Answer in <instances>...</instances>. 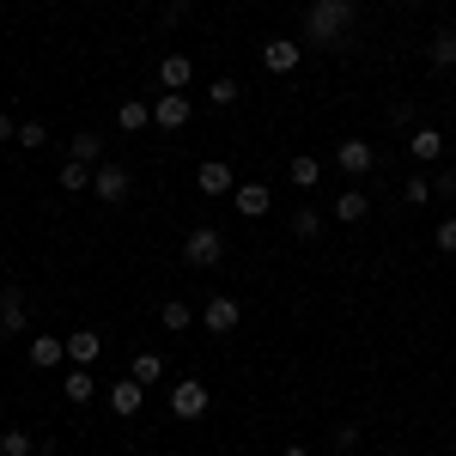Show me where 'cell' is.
I'll list each match as a JSON object with an SVG mask.
<instances>
[{
  "mask_svg": "<svg viewBox=\"0 0 456 456\" xmlns=\"http://www.w3.org/2000/svg\"><path fill=\"white\" fill-rule=\"evenodd\" d=\"M365 213H371V195H365V189H341V195H335V219H341V225H359Z\"/></svg>",
  "mask_w": 456,
  "mask_h": 456,
  "instance_id": "cell-18",
  "label": "cell"
},
{
  "mask_svg": "<svg viewBox=\"0 0 456 456\" xmlns=\"http://www.w3.org/2000/svg\"><path fill=\"white\" fill-rule=\"evenodd\" d=\"M61 189H68V195H86V189H92V165L68 159V165H61Z\"/></svg>",
  "mask_w": 456,
  "mask_h": 456,
  "instance_id": "cell-24",
  "label": "cell"
},
{
  "mask_svg": "<svg viewBox=\"0 0 456 456\" xmlns=\"http://www.w3.org/2000/svg\"><path fill=\"white\" fill-rule=\"evenodd\" d=\"M426 61H432L438 73H451L456 68V31H432L426 37Z\"/></svg>",
  "mask_w": 456,
  "mask_h": 456,
  "instance_id": "cell-19",
  "label": "cell"
},
{
  "mask_svg": "<svg viewBox=\"0 0 456 456\" xmlns=\"http://www.w3.org/2000/svg\"><path fill=\"white\" fill-rule=\"evenodd\" d=\"M128 189H134V176L122 171V165H98V171H92V195H98L104 208H122Z\"/></svg>",
  "mask_w": 456,
  "mask_h": 456,
  "instance_id": "cell-4",
  "label": "cell"
},
{
  "mask_svg": "<svg viewBox=\"0 0 456 456\" xmlns=\"http://www.w3.org/2000/svg\"><path fill=\"white\" fill-rule=\"evenodd\" d=\"M208 408H213V395H208V384H201V378L171 384V414H176V420H201Z\"/></svg>",
  "mask_w": 456,
  "mask_h": 456,
  "instance_id": "cell-3",
  "label": "cell"
},
{
  "mask_svg": "<svg viewBox=\"0 0 456 456\" xmlns=\"http://www.w3.org/2000/svg\"><path fill=\"white\" fill-rule=\"evenodd\" d=\"M68 159H79V165H92V171H98V165H104V134L79 128V134L68 141Z\"/></svg>",
  "mask_w": 456,
  "mask_h": 456,
  "instance_id": "cell-16",
  "label": "cell"
},
{
  "mask_svg": "<svg viewBox=\"0 0 456 456\" xmlns=\"http://www.w3.org/2000/svg\"><path fill=\"white\" fill-rule=\"evenodd\" d=\"M286 176H292V183H298V189L311 195L316 183H322V165H316L311 152H292V165H286Z\"/></svg>",
  "mask_w": 456,
  "mask_h": 456,
  "instance_id": "cell-22",
  "label": "cell"
},
{
  "mask_svg": "<svg viewBox=\"0 0 456 456\" xmlns=\"http://www.w3.org/2000/svg\"><path fill=\"white\" fill-rule=\"evenodd\" d=\"M219 256H225V238H219L213 225H189V232H183V262H189V268H213Z\"/></svg>",
  "mask_w": 456,
  "mask_h": 456,
  "instance_id": "cell-2",
  "label": "cell"
},
{
  "mask_svg": "<svg viewBox=\"0 0 456 456\" xmlns=\"http://www.w3.org/2000/svg\"><path fill=\"white\" fill-rule=\"evenodd\" d=\"M92 456H104V451H92Z\"/></svg>",
  "mask_w": 456,
  "mask_h": 456,
  "instance_id": "cell-35",
  "label": "cell"
},
{
  "mask_svg": "<svg viewBox=\"0 0 456 456\" xmlns=\"http://www.w3.org/2000/svg\"><path fill=\"white\" fill-rule=\"evenodd\" d=\"M201 322H208L213 335H232V329L244 322V311H238V298H225V292H213L208 305H201Z\"/></svg>",
  "mask_w": 456,
  "mask_h": 456,
  "instance_id": "cell-9",
  "label": "cell"
},
{
  "mask_svg": "<svg viewBox=\"0 0 456 456\" xmlns=\"http://www.w3.org/2000/svg\"><path fill=\"white\" fill-rule=\"evenodd\" d=\"M189 79H195V61H189V55H165V61H159V86H165V92H189Z\"/></svg>",
  "mask_w": 456,
  "mask_h": 456,
  "instance_id": "cell-14",
  "label": "cell"
},
{
  "mask_svg": "<svg viewBox=\"0 0 456 456\" xmlns=\"http://www.w3.org/2000/svg\"><path fill=\"white\" fill-rule=\"evenodd\" d=\"M195 189H201L208 201H219V195H232V189H238V176H232V165H225V159H208V165L195 171Z\"/></svg>",
  "mask_w": 456,
  "mask_h": 456,
  "instance_id": "cell-10",
  "label": "cell"
},
{
  "mask_svg": "<svg viewBox=\"0 0 456 456\" xmlns=\"http://www.w3.org/2000/svg\"><path fill=\"white\" fill-rule=\"evenodd\" d=\"M232 208L244 213V219H268L274 195H268V183H238V189H232Z\"/></svg>",
  "mask_w": 456,
  "mask_h": 456,
  "instance_id": "cell-11",
  "label": "cell"
},
{
  "mask_svg": "<svg viewBox=\"0 0 456 456\" xmlns=\"http://www.w3.org/2000/svg\"><path fill=\"white\" fill-rule=\"evenodd\" d=\"M353 25H359V0H311L305 6V37L316 49H347Z\"/></svg>",
  "mask_w": 456,
  "mask_h": 456,
  "instance_id": "cell-1",
  "label": "cell"
},
{
  "mask_svg": "<svg viewBox=\"0 0 456 456\" xmlns=\"http://www.w3.org/2000/svg\"><path fill=\"white\" fill-rule=\"evenodd\" d=\"M0 141H19V122L12 116H0Z\"/></svg>",
  "mask_w": 456,
  "mask_h": 456,
  "instance_id": "cell-32",
  "label": "cell"
},
{
  "mask_svg": "<svg viewBox=\"0 0 456 456\" xmlns=\"http://www.w3.org/2000/svg\"><path fill=\"white\" fill-rule=\"evenodd\" d=\"M298 55H305L298 37H262V68H268V73H292V68H298Z\"/></svg>",
  "mask_w": 456,
  "mask_h": 456,
  "instance_id": "cell-7",
  "label": "cell"
},
{
  "mask_svg": "<svg viewBox=\"0 0 456 456\" xmlns=\"http://www.w3.org/2000/svg\"><path fill=\"white\" fill-rule=\"evenodd\" d=\"M432 244L444 249V256H456V213H451V219H438V225H432Z\"/></svg>",
  "mask_w": 456,
  "mask_h": 456,
  "instance_id": "cell-30",
  "label": "cell"
},
{
  "mask_svg": "<svg viewBox=\"0 0 456 456\" xmlns=\"http://www.w3.org/2000/svg\"><path fill=\"white\" fill-rule=\"evenodd\" d=\"M98 353H104V335H98V329H68V359L73 365H92Z\"/></svg>",
  "mask_w": 456,
  "mask_h": 456,
  "instance_id": "cell-13",
  "label": "cell"
},
{
  "mask_svg": "<svg viewBox=\"0 0 456 456\" xmlns=\"http://www.w3.org/2000/svg\"><path fill=\"white\" fill-rule=\"evenodd\" d=\"M402 6H420V0H402Z\"/></svg>",
  "mask_w": 456,
  "mask_h": 456,
  "instance_id": "cell-34",
  "label": "cell"
},
{
  "mask_svg": "<svg viewBox=\"0 0 456 456\" xmlns=\"http://www.w3.org/2000/svg\"><path fill=\"white\" fill-rule=\"evenodd\" d=\"M128 378H134V384H165V359H159V353L146 347V353H134V365H128Z\"/></svg>",
  "mask_w": 456,
  "mask_h": 456,
  "instance_id": "cell-20",
  "label": "cell"
},
{
  "mask_svg": "<svg viewBox=\"0 0 456 456\" xmlns=\"http://www.w3.org/2000/svg\"><path fill=\"white\" fill-rule=\"evenodd\" d=\"M238 98H244V86H238V79H213V86H208V104L213 110H232Z\"/></svg>",
  "mask_w": 456,
  "mask_h": 456,
  "instance_id": "cell-25",
  "label": "cell"
},
{
  "mask_svg": "<svg viewBox=\"0 0 456 456\" xmlns=\"http://www.w3.org/2000/svg\"><path fill=\"white\" fill-rule=\"evenodd\" d=\"M116 128H122V134H141V128H152V104H141V98H122V104H116Z\"/></svg>",
  "mask_w": 456,
  "mask_h": 456,
  "instance_id": "cell-17",
  "label": "cell"
},
{
  "mask_svg": "<svg viewBox=\"0 0 456 456\" xmlns=\"http://www.w3.org/2000/svg\"><path fill=\"white\" fill-rule=\"evenodd\" d=\"M0 322L6 329H25V292L19 286H0Z\"/></svg>",
  "mask_w": 456,
  "mask_h": 456,
  "instance_id": "cell-23",
  "label": "cell"
},
{
  "mask_svg": "<svg viewBox=\"0 0 456 456\" xmlns=\"http://www.w3.org/2000/svg\"><path fill=\"white\" fill-rule=\"evenodd\" d=\"M402 195H408V208H426V201H432V176H408Z\"/></svg>",
  "mask_w": 456,
  "mask_h": 456,
  "instance_id": "cell-29",
  "label": "cell"
},
{
  "mask_svg": "<svg viewBox=\"0 0 456 456\" xmlns=\"http://www.w3.org/2000/svg\"><path fill=\"white\" fill-rule=\"evenodd\" d=\"M6 335H12V329H6V322H0V347H6Z\"/></svg>",
  "mask_w": 456,
  "mask_h": 456,
  "instance_id": "cell-33",
  "label": "cell"
},
{
  "mask_svg": "<svg viewBox=\"0 0 456 456\" xmlns=\"http://www.w3.org/2000/svg\"><path fill=\"white\" fill-rule=\"evenodd\" d=\"M92 395H98V378H92V365H73V371H68V402H73V408H86Z\"/></svg>",
  "mask_w": 456,
  "mask_h": 456,
  "instance_id": "cell-21",
  "label": "cell"
},
{
  "mask_svg": "<svg viewBox=\"0 0 456 456\" xmlns=\"http://www.w3.org/2000/svg\"><path fill=\"white\" fill-rule=\"evenodd\" d=\"M37 444H31V432H25V426H6V432H0V456H31Z\"/></svg>",
  "mask_w": 456,
  "mask_h": 456,
  "instance_id": "cell-26",
  "label": "cell"
},
{
  "mask_svg": "<svg viewBox=\"0 0 456 456\" xmlns=\"http://www.w3.org/2000/svg\"><path fill=\"white\" fill-rule=\"evenodd\" d=\"M316 232H322V213H316V208H298V213H292V238H305V244H311Z\"/></svg>",
  "mask_w": 456,
  "mask_h": 456,
  "instance_id": "cell-28",
  "label": "cell"
},
{
  "mask_svg": "<svg viewBox=\"0 0 456 456\" xmlns=\"http://www.w3.org/2000/svg\"><path fill=\"white\" fill-rule=\"evenodd\" d=\"M19 146H49V128H43V122H19Z\"/></svg>",
  "mask_w": 456,
  "mask_h": 456,
  "instance_id": "cell-31",
  "label": "cell"
},
{
  "mask_svg": "<svg viewBox=\"0 0 456 456\" xmlns=\"http://www.w3.org/2000/svg\"><path fill=\"white\" fill-rule=\"evenodd\" d=\"M189 116H195V104H189V92H159V104H152V128H165V134H176V128H189Z\"/></svg>",
  "mask_w": 456,
  "mask_h": 456,
  "instance_id": "cell-5",
  "label": "cell"
},
{
  "mask_svg": "<svg viewBox=\"0 0 456 456\" xmlns=\"http://www.w3.org/2000/svg\"><path fill=\"white\" fill-rule=\"evenodd\" d=\"M159 322H165V329H189V322H195V311H189L183 298H165V305H159Z\"/></svg>",
  "mask_w": 456,
  "mask_h": 456,
  "instance_id": "cell-27",
  "label": "cell"
},
{
  "mask_svg": "<svg viewBox=\"0 0 456 456\" xmlns=\"http://www.w3.org/2000/svg\"><path fill=\"white\" fill-rule=\"evenodd\" d=\"M61 359H68V335H37L31 341V365L37 371H55Z\"/></svg>",
  "mask_w": 456,
  "mask_h": 456,
  "instance_id": "cell-12",
  "label": "cell"
},
{
  "mask_svg": "<svg viewBox=\"0 0 456 456\" xmlns=\"http://www.w3.org/2000/svg\"><path fill=\"white\" fill-rule=\"evenodd\" d=\"M104 402H110V414H116V420H134V414H141V402H146V384H134V378H116Z\"/></svg>",
  "mask_w": 456,
  "mask_h": 456,
  "instance_id": "cell-8",
  "label": "cell"
},
{
  "mask_svg": "<svg viewBox=\"0 0 456 456\" xmlns=\"http://www.w3.org/2000/svg\"><path fill=\"white\" fill-rule=\"evenodd\" d=\"M408 152H414V159H420V165H438V159H444V134H438V128H414V134H408Z\"/></svg>",
  "mask_w": 456,
  "mask_h": 456,
  "instance_id": "cell-15",
  "label": "cell"
},
{
  "mask_svg": "<svg viewBox=\"0 0 456 456\" xmlns=\"http://www.w3.org/2000/svg\"><path fill=\"white\" fill-rule=\"evenodd\" d=\"M335 165H341V171H347L353 183H359V176L378 165V146H371V141H359V134H347V141L335 146Z\"/></svg>",
  "mask_w": 456,
  "mask_h": 456,
  "instance_id": "cell-6",
  "label": "cell"
}]
</instances>
